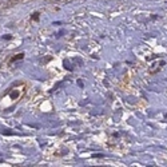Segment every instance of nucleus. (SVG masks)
I'll return each mask as SVG.
<instances>
[{
	"label": "nucleus",
	"mask_w": 167,
	"mask_h": 167,
	"mask_svg": "<svg viewBox=\"0 0 167 167\" xmlns=\"http://www.w3.org/2000/svg\"><path fill=\"white\" fill-rule=\"evenodd\" d=\"M78 86H79V87H83V82H82V80H78Z\"/></svg>",
	"instance_id": "nucleus-7"
},
{
	"label": "nucleus",
	"mask_w": 167,
	"mask_h": 167,
	"mask_svg": "<svg viewBox=\"0 0 167 167\" xmlns=\"http://www.w3.org/2000/svg\"><path fill=\"white\" fill-rule=\"evenodd\" d=\"M3 39H4V40H11V39H12V36H11L10 33H7V35L3 36Z\"/></svg>",
	"instance_id": "nucleus-5"
},
{
	"label": "nucleus",
	"mask_w": 167,
	"mask_h": 167,
	"mask_svg": "<svg viewBox=\"0 0 167 167\" xmlns=\"http://www.w3.org/2000/svg\"><path fill=\"white\" fill-rule=\"evenodd\" d=\"M23 58H24V53L21 52V53H18L16 56H13L12 59H11V63H15V62H19V60H23Z\"/></svg>",
	"instance_id": "nucleus-1"
},
{
	"label": "nucleus",
	"mask_w": 167,
	"mask_h": 167,
	"mask_svg": "<svg viewBox=\"0 0 167 167\" xmlns=\"http://www.w3.org/2000/svg\"><path fill=\"white\" fill-rule=\"evenodd\" d=\"M114 136L115 138H119V132H114Z\"/></svg>",
	"instance_id": "nucleus-8"
},
{
	"label": "nucleus",
	"mask_w": 167,
	"mask_h": 167,
	"mask_svg": "<svg viewBox=\"0 0 167 167\" xmlns=\"http://www.w3.org/2000/svg\"><path fill=\"white\" fill-rule=\"evenodd\" d=\"M63 66L66 67V68L68 70V71H72V68H73V67L71 66V63H70V60H67V59H66V60L63 62Z\"/></svg>",
	"instance_id": "nucleus-2"
},
{
	"label": "nucleus",
	"mask_w": 167,
	"mask_h": 167,
	"mask_svg": "<svg viewBox=\"0 0 167 167\" xmlns=\"http://www.w3.org/2000/svg\"><path fill=\"white\" fill-rule=\"evenodd\" d=\"M39 15H40L39 12H33V13H32V20L38 21V20H39Z\"/></svg>",
	"instance_id": "nucleus-4"
},
{
	"label": "nucleus",
	"mask_w": 167,
	"mask_h": 167,
	"mask_svg": "<svg viewBox=\"0 0 167 167\" xmlns=\"http://www.w3.org/2000/svg\"><path fill=\"white\" fill-rule=\"evenodd\" d=\"M92 157H94V158H103L104 155H103V154H94Z\"/></svg>",
	"instance_id": "nucleus-6"
},
{
	"label": "nucleus",
	"mask_w": 167,
	"mask_h": 167,
	"mask_svg": "<svg viewBox=\"0 0 167 167\" xmlns=\"http://www.w3.org/2000/svg\"><path fill=\"white\" fill-rule=\"evenodd\" d=\"M19 94H20V92H19L18 90H13V91L10 94V96H11V99H12V100H13V99H16V98H18V96H19Z\"/></svg>",
	"instance_id": "nucleus-3"
}]
</instances>
